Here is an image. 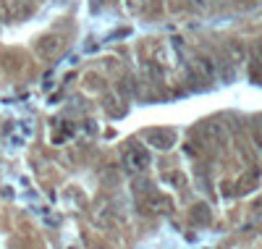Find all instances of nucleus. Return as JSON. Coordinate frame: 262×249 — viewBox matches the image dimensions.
<instances>
[{"label": "nucleus", "mask_w": 262, "mask_h": 249, "mask_svg": "<svg viewBox=\"0 0 262 249\" xmlns=\"http://www.w3.org/2000/svg\"><path fill=\"white\" fill-rule=\"evenodd\" d=\"M126 165H128L131 171H144V168H147V155H144L139 147H128V152H126Z\"/></svg>", "instance_id": "nucleus-1"}, {"label": "nucleus", "mask_w": 262, "mask_h": 249, "mask_svg": "<svg viewBox=\"0 0 262 249\" xmlns=\"http://www.w3.org/2000/svg\"><path fill=\"white\" fill-rule=\"evenodd\" d=\"M259 58H262V45H259Z\"/></svg>", "instance_id": "nucleus-2"}]
</instances>
